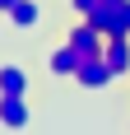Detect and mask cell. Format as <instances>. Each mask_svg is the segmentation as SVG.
I'll return each mask as SVG.
<instances>
[{
    "mask_svg": "<svg viewBox=\"0 0 130 135\" xmlns=\"http://www.w3.org/2000/svg\"><path fill=\"white\" fill-rule=\"evenodd\" d=\"M0 126H5V131H28V126H33L28 93H0Z\"/></svg>",
    "mask_w": 130,
    "mask_h": 135,
    "instance_id": "obj_1",
    "label": "cell"
},
{
    "mask_svg": "<svg viewBox=\"0 0 130 135\" xmlns=\"http://www.w3.org/2000/svg\"><path fill=\"white\" fill-rule=\"evenodd\" d=\"M65 42H74V47H79V56H102V47H107V33L93 23V19H79V23L65 33Z\"/></svg>",
    "mask_w": 130,
    "mask_h": 135,
    "instance_id": "obj_2",
    "label": "cell"
},
{
    "mask_svg": "<svg viewBox=\"0 0 130 135\" xmlns=\"http://www.w3.org/2000/svg\"><path fill=\"white\" fill-rule=\"evenodd\" d=\"M112 79H116V75H112V65H107L102 56H84L79 70H74V84H79V89H107Z\"/></svg>",
    "mask_w": 130,
    "mask_h": 135,
    "instance_id": "obj_3",
    "label": "cell"
},
{
    "mask_svg": "<svg viewBox=\"0 0 130 135\" xmlns=\"http://www.w3.org/2000/svg\"><path fill=\"white\" fill-rule=\"evenodd\" d=\"M79 61H84V56H79L74 42H61V47H51V51H47V70H51L56 79H74Z\"/></svg>",
    "mask_w": 130,
    "mask_h": 135,
    "instance_id": "obj_4",
    "label": "cell"
},
{
    "mask_svg": "<svg viewBox=\"0 0 130 135\" xmlns=\"http://www.w3.org/2000/svg\"><path fill=\"white\" fill-rule=\"evenodd\" d=\"M102 61L112 65V75H116V79H126V75H130V37H126V33L107 37V47H102Z\"/></svg>",
    "mask_w": 130,
    "mask_h": 135,
    "instance_id": "obj_5",
    "label": "cell"
},
{
    "mask_svg": "<svg viewBox=\"0 0 130 135\" xmlns=\"http://www.w3.org/2000/svg\"><path fill=\"white\" fill-rule=\"evenodd\" d=\"M5 19H9V28H19V33H33V28L42 23V0H14Z\"/></svg>",
    "mask_w": 130,
    "mask_h": 135,
    "instance_id": "obj_6",
    "label": "cell"
},
{
    "mask_svg": "<svg viewBox=\"0 0 130 135\" xmlns=\"http://www.w3.org/2000/svg\"><path fill=\"white\" fill-rule=\"evenodd\" d=\"M33 89V75L23 65H0V93H28Z\"/></svg>",
    "mask_w": 130,
    "mask_h": 135,
    "instance_id": "obj_7",
    "label": "cell"
},
{
    "mask_svg": "<svg viewBox=\"0 0 130 135\" xmlns=\"http://www.w3.org/2000/svg\"><path fill=\"white\" fill-rule=\"evenodd\" d=\"M116 33H126V37H130V0H126V9L116 14V23H112V33H107V37H116Z\"/></svg>",
    "mask_w": 130,
    "mask_h": 135,
    "instance_id": "obj_8",
    "label": "cell"
},
{
    "mask_svg": "<svg viewBox=\"0 0 130 135\" xmlns=\"http://www.w3.org/2000/svg\"><path fill=\"white\" fill-rule=\"evenodd\" d=\"M93 9H98V0H70V14L74 19H88Z\"/></svg>",
    "mask_w": 130,
    "mask_h": 135,
    "instance_id": "obj_9",
    "label": "cell"
},
{
    "mask_svg": "<svg viewBox=\"0 0 130 135\" xmlns=\"http://www.w3.org/2000/svg\"><path fill=\"white\" fill-rule=\"evenodd\" d=\"M9 5H14V0H0V14H9Z\"/></svg>",
    "mask_w": 130,
    "mask_h": 135,
    "instance_id": "obj_10",
    "label": "cell"
}]
</instances>
